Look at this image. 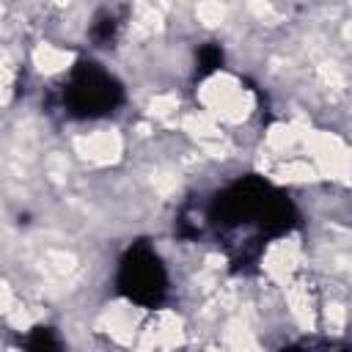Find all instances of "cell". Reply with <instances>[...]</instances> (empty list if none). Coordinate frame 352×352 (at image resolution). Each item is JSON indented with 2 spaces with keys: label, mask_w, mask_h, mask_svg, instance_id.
Segmentation results:
<instances>
[{
  "label": "cell",
  "mask_w": 352,
  "mask_h": 352,
  "mask_svg": "<svg viewBox=\"0 0 352 352\" xmlns=\"http://www.w3.org/2000/svg\"><path fill=\"white\" fill-rule=\"evenodd\" d=\"M294 220L292 201L264 179H239L212 204V223L217 234L236 245L242 256L256 253L261 242L289 231Z\"/></svg>",
  "instance_id": "obj_1"
},
{
  "label": "cell",
  "mask_w": 352,
  "mask_h": 352,
  "mask_svg": "<svg viewBox=\"0 0 352 352\" xmlns=\"http://www.w3.org/2000/svg\"><path fill=\"white\" fill-rule=\"evenodd\" d=\"M289 352H311V349H289Z\"/></svg>",
  "instance_id": "obj_5"
},
{
  "label": "cell",
  "mask_w": 352,
  "mask_h": 352,
  "mask_svg": "<svg viewBox=\"0 0 352 352\" xmlns=\"http://www.w3.org/2000/svg\"><path fill=\"white\" fill-rule=\"evenodd\" d=\"M25 352H63V349L47 327H36V333H30L25 341Z\"/></svg>",
  "instance_id": "obj_4"
},
{
  "label": "cell",
  "mask_w": 352,
  "mask_h": 352,
  "mask_svg": "<svg viewBox=\"0 0 352 352\" xmlns=\"http://www.w3.org/2000/svg\"><path fill=\"white\" fill-rule=\"evenodd\" d=\"M121 102V85L99 63H80L63 88V104L72 116L94 118L110 113Z\"/></svg>",
  "instance_id": "obj_2"
},
{
  "label": "cell",
  "mask_w": 352,
  "mask_h": 352,
  "mask_svg": "<svg viewBox=\"0 0 352 352\" xmlns=\"http://www.w3.org/2000/svg\"><path fill=\"white\" fill-rule=\"evenodd\" d=\"M118 289L140 305H157L165 297L168 278H165L162 261L148 245H135L124 256L121 272H118Z\"/></svg>",
  "instance_id": "obj_3"
}]
</instances>
